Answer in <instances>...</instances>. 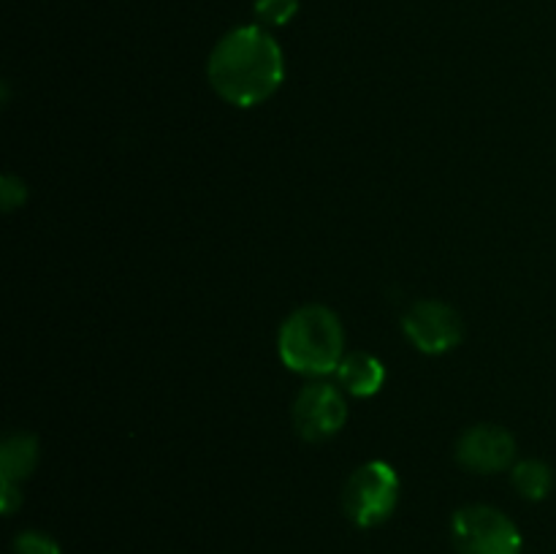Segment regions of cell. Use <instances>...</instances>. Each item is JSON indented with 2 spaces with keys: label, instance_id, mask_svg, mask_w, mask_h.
<instances>
[{
  "label": "cell",
  "instance_id": "cell-1",
  "mask_svg": "<svg viewBox=\"0 0 556 554\" xmlns=\"http://www.w3.org/2000/svg\"><path fill=\"white\" fill-rule=\"evenodd\" d=\"M212 90L239 109L264 103L286 79V60L280 43L261 25L233 27L212 49L210 65Z\"/></svg>",
  "mask_w": 556,
  "mask_h": 554
},
{
  "label": "cell",
  "instance_id": "cell-2",
  "mask_svg": "<svg viewBox=\"0 0 556 554\" xmlns=\"http://www.w3.org/2000/svg\"><path fill=\"white\" fill-rule=\"evenodd\" d=\"M345 335L342 324L324 304H307L288 315L280 329L277 351L282 364L302 375H326L340 367Z\"/></svg>",
  "mask_w": 556,
  "mask_h": 554
},
{
  "label": "cell",
  "instance_id": "cell-3",
  "mask_svg": "<svg viewBox=\"0 0 556 554\" xmlns=\"http://www.w3.org/2000/svg\"><path fill=\"white\" fill-rule=\"evenodd\" d=\"M400 500V478L386 462H367L345 483V514L358 527H378L394 514Z\"/></svg>",
  "mask_w": 556,
  "mask_h": 554
},
{
  "label": "cell",
  "instance_id": "cell-4",
  "mask_svg": "<svg viewBox=\"0 0 556 554\" xmlns=\"http://www.w3.org/2000/svg\"><path fill=\"white\" fill-rule=\"evenodd\" d=\"M451 536L459 554H521L519 527L492 505H467L456 511Z\"/></svg>",
  "mask_w": 556,
  "mask_h": 554
},
{
  "label": "cell",
  "instance_id": "cell-5",
  "mask_svg": "<svg viewBox=\"0 0 556 554\" xmlns=\"http://www.w3.org/2000/svg\"><path fill=\"white\" fill-rule=\"evenodd\" d=\"M348 421V405L340 391L329 383H309L293 402V424L309 443L331 438Z\"/></svg>",
  "mask_w": 556,
  "mask_h": 554
},
{
  "label": "cell",
  "instance_id": "cell-6",
  "mask_svg": "<svg viewBox=\"0 0 556 554\" xmlns=\"http://www.w3.org/2000/svg\"><path fill=\"white\" fill-rule=\"evenodd\" d=\"M405 335L418 351L445 353L462 342V318L443 302H416L402 318Z\"/></svg>",
  "mask_w": 556,
  "mask_h": 554
},
{
  "label": "cell",
  "instance_id": "cell-7",
  "mask_svg": "<svg viewBox=\"0 0 556 554\" xmlns=\"http://www.w3.org/2000/svg\"><path fill=\"white\" fill-rule=\"evenodd\" d=\"M516 440L508 429L497 424H478L462 435L456 445V459L476 473H497L514 462Z\"/></svg>",
  "mask_w": 556,
  "mask_h": 554
},
{
  "label": "cell",
  "instance_id": "cell-8",
  "mask_svg": "<svg viewBox=\"0 0 556 554\" xmlns=\"http://www.w3.org/2000/svg\"><path fill=\"white\" fill-rule=\"evenodd\" d=\"M337 378H340L342 389L351 391L353 396H372L383 386L386 369L380 358L356 351L342 358L337 367Z\"/></svg>",
  "mask_w": 556,
  "mask_h": 554
},
{
  "label": "cell",
  "instance_id": "cell-9",
  "mask_svg": "<svg viewBox=\"0 0 556 554\" xmlns=\"http://www.w3.org/2000/svg\"><path fill=\"white\" fill-rule=\"evenodd\" d=\"M38 462V440L33 435L16 432L0 445V478L11 483L25 481Z\"/></svg>",
  "mask_w": 556,
  "mask_h": 554
},
{
  "label": "cell",
  "instance_id": "cell-10",
  "mask_svg": "<svg viewBox=\"0 0 556 554\" xmlns=\"http://www.w3.org/2000/svg\"><path fill=\"white\" fill-rule=\"evenodd\" d=\"M514 487L521 498L543 500L554 487V470L541 459H525L514 467Z\"/></svg>",
  "mask_w": 556,
  "mask_h": 554
},
{
  "label": "cell",
  "instance_id": "cell-11",
  "mask_svg": "<svg viewBox=\"0 0 556 554\" xmlns=\"http://www.w3.org/2000/svg\"><path fill=\"white\" fill-rule=\"evenodd\" d=\"M253 11L264 25L282 27L288 25V22L293 20V14L299 11V0H255Z\"/></svg>",
  "mask_w": 556,
  "mask_h": 554
},
{
  "label": "cell",
  "instance_id": "cell-12",
  "mask_svg": "<svg viewBox=\"0 0 556 554\" xmlns=\"http://www.w3.org/2000/svg\"><path fill=\"white\" fill-rule=\"evenodd\" d=\"M14 554H60V546L43 532L25 530L14 538Z\"/></svg>",
  "mask_w": 556,
  "mask_h": 554
},
{
  "label": "cell",
  "instance_id": "cell-13",
  "mask_svg": "<svg viewBox=\"0 0 556 554\" xmlns=\"http://www.w3.org/2000/svg\"><path fill=\"white\" fill-rule=\"evenodd\" d=\"M25 182L20 177H14V174H3V179H0V201H3V210L11 212L16 204L25 201Z\"/></svg>",
  "mask_w": 556,
  "mask_h": 554
},
{
  "label": "cell",
  "instance_id": "cell-14",
  "mask_svg": "<svg viewBox=\"0 0 556 554\" xmlns=\"http://www.w3.org/2000/svg\"><path fill=\"white\" fill-rule=\"evenodd\" d=\"M20 505H22V494L20 489H16V483L0 481V508H3V514H14Z\"/></svg>",
  "mask_w": 556,
  "mask_h": 554
}]
</instances>
